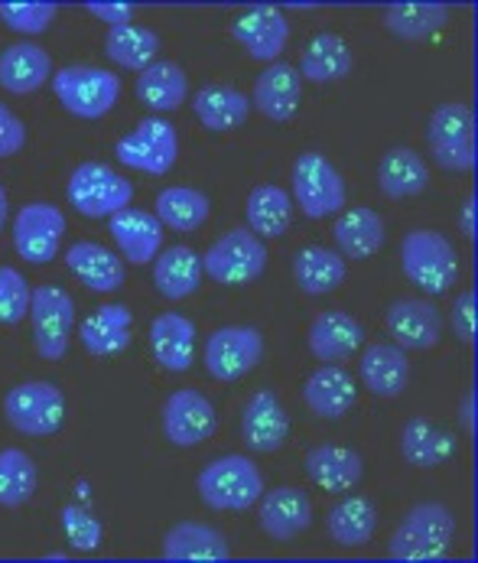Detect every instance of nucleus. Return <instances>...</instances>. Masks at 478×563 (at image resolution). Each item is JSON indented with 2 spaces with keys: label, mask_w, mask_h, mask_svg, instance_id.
<instances>
[{
  "label": "nucleus",
  "mask_w": 478,
  "mask_h": 563,
  "mask_svg": "<svg viewBox=\"0 0 478 563\" xmlns=\"http://www.w3.org/2000/svg\"><path fill=\"white\" fill-rule=\"evenodd\" d=\"M456 534V518L440 501H420L407 511V518L398 525L388 558L400 563H430L443 561Z\"/></svg>",
  "instance_id": "nucleus-1"
},
{
  "label": "nucleus",
  "mask_w": 478,
  "mask_h": 563,
  "mask_svg": "<svg viewBox=\"0 0 478 563\" xmlns=\"http://www.w3.org/2000/svg\"><path fill=\"white\" fill-rule=\"evenodd\" d=\"M400 264H403L407 280L416 284L430 297L446 294L459 277L456 247L449 244V239H443L440 232H430V229H416V232L403 235Z\"/></svg>",
  "instance_id": "nucleus-2"
},
{
  "label": "nucleus",
  "mask_w": 478,
  "mask_h": 563,
  "mask_svg": "<svg viewBox=\"0 0 478 563\" xmlns=\"http://www.w3.org/2000/svg\"><path fill=\"white\" fill-rule=\"evenodd\" d=\"M264 492V476L247 456H222L199 473V498L219 511H244Z\"/></svg>",
  "instance_id": "nucleus-3"
},
{
  "label": "nucleus",
  "mask_w": 478,
  "mask_h": 563,
  "mask_svg": "<svg viewBox=\"0 0 478 563\" xmlns=\"http://www.w3.org/2000/svg\"><path fill=\"white\" fill-rule=\"evenodd\" d=\"M433 161L446 169L466 173L476 166V111L463 101L440 104L426 124Z\"/></svg>",
  "instance_id": "nucleus-4"
},
{
  "label": "nucleus",
  "mask_w": 478,
  "mask_h": 563,
  "mask_svg": "<svg viewBox=\"0 0 478 563\" xmlns=\"http://www.w3.org/2000/svg\"><path fill=\"white\" fill-rule=\"evenodd\" d=\"M53 91L69 114L95 121V118H104L118 104L121 79L95 66H66L53 76Z\"/></svg>",
  "instance_id": "nucleus-5"
},
{
  "label": "nucleus",
  "mask_w": 478,
  "mask_h": 563,
  "mask_svg": "<svg viewBox=\"0 0 478 563\" xmlns=\"http://www.w3.org/2000/svg\"><path fill=\"white\" fill-rule=\"evenodd\" d=\"M69 202L88 219H111L134 202V186L104 163H81L69 179Z\"/></svg>",
  "instance_id": "nucleus-6"
},
{
  "label": "nucleus",
  "mask_w": 478,
  "mask_h": 563,
  "mask_svg": "<svg viewBox=\"0 0 478 563\" xmlns=\"http://www.w3.org/2000/svg\"><path fill=\"white\" fill-rule=\"evenodd\" d=\"M3 413L13 430L26 437H49L63 427L66 398L53 382H26L7 391Z\"/></svg>",
  "instance_id": "nucleus-7"
},
{
  "label": "nucleus",
  "mask_w": 478,
  "mask_h": 563,
  "mask_svg": "<svg viewBox=\"0 0 478 563\" xmlns=\"http://www.w3.org/2000/svg\"><path fill=\"white\" fill-rule=\"evenodd\" d=\"M30 320L36 352L46 362H59L69 349V335L76 325V300L56 284L36 287L30 297Z\"/></svg>",
  "instance_id": "nucleus-8"
},
{
  "label": "nucleus",
  "mask_w": 478,
  "mask_h": 563,
  "mask_svg": "<svg viewBox=\"0 0 478 563\" xmlns=\"http://www.w3.org/2000/svg\"><path fill=\"white\" fill-rule=\"evenodd\" d=\"M264 267H267V247L251 229H235L222 235L202 257V271L215 284H225V287L257 280Z\"/></svg>",
  "instance_id": "nucleus-9"
},
{
  "label": "nucleus",
  "mask_w": 478,
  "mask_h": 563,
  "mask_svg": "<svg viewBox=\"0 0 478 563\" xmlns=\"http://www.w3.org/2000/svg\"><path fill=\"white\" fill-rule=\"evenodd\" d=\"M293 206L310 219H325L345 206V179L322 154H300L293 163Z\"/></svg>",
  "instance_id": "nucleus-10"
},
{
  "label": "nucleus",
  "mask_w": 478,
  "mask_h": 563,
  "mask_svg": "<svg viewBox=\"0 0 478 563\" xmlns=\"http://www.w3.org/2000/svg\"><path fill=\"white\" fill-rule=\"evenodd\" d=\"M264 358V335L254 325H222L205 342V372L219 382H238Z\"/></svg>",
  "instance_id": "nucleus-11"
},
{
  "label": "nucleus",
  "mask_w": 478,
  "mask_h": 563,
  "mask_svg": "<svg viewBox=\"0 0 478 563\" xmlns=\"http://www.w3.org/2000/svg\"><path fill=\"white\" fill-rule=\"evenodd\" d=\"M118 161L131 169L151 173V176H163L173 169V163L179 157V137L176 128L163 118H144L127 137L118 141L114 147Z\"/></svg>",
  "instance_id": "nucleus-12"
},
{
  "label": "nucleus",
  "mask_w": 478,
  "mask_h": 563,
  "mask_svg": "<svg viewBox=\"0 0 478 563\" xmlns=\"http://www.w3.org/2000/svg\"><path fill=\"white\" fill-rule=\"evenodd\" d=\"M66 235V216L49 202H30L13 219V244L23 261L49 264Z\"/></svg>",
  "instance_id": "nucleus-13"
},
{
  "label": "nucleus",
  "mask_w": 478,
  "mask_h": 563,
  "mask_svg": "<svg viewBox=\"0 0 478 563\" xmlns=\"http://www.w3.org/2000/svg\"><path fill=\"white\" fill-rule=\"evenodd\" d=\"M219 427L215 407L205 395L182 388L173 391L163 404V433L173 446H199L205 443Z\"/></svg>",
  "instance_id": "nucleus-14"
},
{
  "label": "nucleus",
  "mask_w": 478,
  "mask_h": 563,
  "mask_svg": "<svg viewBox=\"0 0 478 563\" xmlns=\"http://www.w3.org/2000/svg\"><path fill=\"white\" fill-rule=\"evenodd\" d=\"M257 501H260L257 525L274 541H290L313 525V501L303 488L280 485L274 492H264Z\"/></svg>",
  "instance_id": "nucleus-15"
},
{
  "label": "nucleus",
  "mask_w": 478,
  "mask_h": 563,
  "mask_svg": "<svg viewBox=\"0 0 478 563\" xmlns=\"http://www.w3.org/2000/svg\"><path fill=\"white\" fill-rule=\"evenodd\" d=\"M290 437V413L274 391H257L241 410V440L257 453H274Z\"/></svg>",
  "instance_id": "nucleus-16"
},
{
  "label": "nucleus",
  "mask_w": 478,
  "mask_h": 563,
  "mask_svg": "<svg viewBox=\"0 0 478 563\" xmlns=\"http://www.w3.org/2000/svg\"><path fill=\"white\" fill-rule=\"evenodd\" d=\"M232 36L254 59L274 63L290 43V23L277 7H254L232 23Z\"/></svg>",
  "instance_id": "nucleus-17"
},
{
  "label": "nucleus",
  "mask_w": 478,
  "mask_h": 563,
  "mask_svg": "<svg viewBox=\"0 0 478 563\" xmlns=\"http://www.w3.org/2000/svg\"><path fill=\"white\" fill-rule=\"evenodd\" d=\"M307 342H310L313 358L325 362V365L348 362L362 349V342H365V325L355 317L342 313V310H325L310 325Z\"/></svg>",
  "instance_id": "nucleus-18"
},
{
  "label": "nucleus",
  "mask_w": 478,
  "mask_h": 563,
  "mask_svg": "<svg viewBox=\"0 0 478 563\" xmlns=\"http://www.w3.org/2000/svg\"><path fill=\"white\" fill-rule=\"evenodd\" d=\"M108 232L118 242L121 254L131 264H151L157 261L159 247H163V225L157 216L144 212V209H121L108 219Z\"/></svg>",
  "instance_id": "nucleus-19"
},
{
  "label": "nucleus",
  "mask_w": 478,
  "mask_h": 563,
  "mask_svg": "<svg viewBox=\"0 0 478 563\" xmlns=\"http://www.w3.org/2000/svg\"><path fill=\"white\" fill-rule=\"evenodd\" d=\"M388 332L394 335L400 349H433L443 335V317L436 310V303L430 300H410L403 297L398 303H391L388 310Z\"/></svg>",
  "instance_id": "nucleus-20"
},
{
  "label": "nucleus",
  "mask_w": 478,
  "mask_h": 563,
  "mask_svg": "<svg viewBox=\"0 0 478 563\" xmlns=\"http://www.w3.org/2000/svg\"><path fill=\"white\" fill-rule=\"evenodd\" d=\"M300 95H303V79L293 66L287 63H270L260 79L254 81V104L264 118L287 124L293 121L297 108H300Z\"/></svg>",
  "instance_id": "nucleus-21"
},
{
  "label": "nucleus",
  "mask_w": 478,
  "mask_h": 563,
  "mask_svg": "<svg viewBox=\"0 0 478 563\" xmlns=\"http://www.w3.org/2000/svg\"><path fill=\"white\" fill-rule=\"evenodd\" d=\"M163 558L166 561H229L232 558V544L229 538L212 528V525H199V521H182L173 525L163 538Z\"/></svg>",
  "instance_id": "nucleus-22"
},
{
  "label": "nucleus",
  "mask_w": 478,
  "mask_h": 563,
  "mask_svg": "<svg viewBox=\"0 0 478 563\" xmlns=\"http://www.w3.org/2000/svg\"><path fill=\"white\" fill-rule=\"evenodd\" d=\"M358 375L375 398H398L410 382L407 352L400 345H388V342L368 345L358 362Z\"/></svg>",
  "instance_id": "nucleus-23"
},
{
  "label": "nucleus",
  "mask_w": 478,
  "mask_h": 563,
  "mask_svg": "<svg viewBox=\"0 0 478 563\" xmlns=\"http://www.w3.org/2000/svg\"><path fill=\"white\" fill-rule=\"evenodd\" d=\"M134 335V317L127 307L111 303V307H98L88 320L81 322L79 339L85 352L98 355V358H111L121 355L131 345Z\"/></svg>",
  "instance_id": "nucleus-24"
},
{
  "label": "nucleus",
  "mask_w": 478,
  "mask_h": 563,
  "mask_svg": "<svg viewBox=\"0 0 478 563\" xmlns=\"http://www.w3.org/2000/svg\"><path fill=\"white\" fill-rule=\"evenodd\" d=\"M303 398H307V407H310L316 417L338 420V417H345V413L355 407L358 388H355V378H352L342 365H322V368H316V372L307 378Z\"/></svg>",
  "instance_id": "nucleus-25"
},
{
  "label": "nucleus",
  "mask_w": 478,
  "mask_h": 563,
  "mask_svg": "<svg viewBox=\"0 0 478 563\" xmlns=\"http://www.w3.org/2000/svg\"><path fill=\"white\" fill-rule=\"evenodd\" d=\"M53 79V59L36 43H13L0 53V85L13 95H30Z\"/></svg>",
  "instance_id": "nucleus-26"
},
{
  "label": "nucleus",
  "mask_w": 478,
  "mask_h": 563,
  "mask_svg": "<svg viewBox=\"0 0 478 563\" xmlns=\"http://www.w3.org/2000/svg\"><path fill=\"white\" fill-rule=\"evenodd\" d=\"M69 271L95 294H114L124 284V261L95 242H76L66 251Z\"/></svg>",
  "instance_id": "nucleus-27"
},
{
  "label": "nucleus",
  "mask_w": 478,
  "mask_h": 563,
  "mask_svg": "<svg viewBox=\"0 0 478 563\" xmlns=\"http://www.w3.org/2000/svg\"><path fill=\"white\" fill-rule=\"evenodd\" d=\"M307 476L322 492H348L362 483L365 476V460L362 453L348 446H316L307 453Z\"/></svg>",
  "instance_id": "nucleus-28"
},
{
  "label": "nucleus",
  "mask_w": 478,
  "mask_h": 563,
  "mask_svg": "<svg viewBox=\"0 0 478 563\" xmlns=\"http://www.w3.org/2000/svg\"><path fill=\"white\" fill-rule=\"evenodd\" d=\"M332 239L338 244L342 257L365 261V257L378 254L381 244H385V219L368 206L348 209V212L338 216V222L332 229Z\"/></svg>",
  "instance_id": "nucleus-29"
},
{
  "label": "nucleus",
  "mask_w": 478,
  "mask_h": 563,
  "mask_svg": "<svg viewBox=\"0 0 478 563\" xmlns=\"http://www.w3.org/2000/svg\"><path fill=\"white\" fill-rule=\"evenodd\" d=\"M151 349L166 372H186L196 355V325L179 313H163L151 322Z\"/></svg>",
  "instance_id": "nucleus-30"
},
{
  "label": "nucleus",
  "mask_w": 478,
  "mask_h": 563,
  "mask_svg": "<svg viewBox=\"0 0 478 563\" xmlns=\"http://www.w3.org/2000/svg\"><path fill=\"white\" fill-rule=\"evenodd\" d=\"M202 257L186 247V244H176V247H166L157 254V264H154V284L166 300H182V297H192L202 284Z\"/></svg>",
  "instance_id": "nucleus-31"
},
{
  "label": "nucleus",
  "mask_w": 478,
  "mask_h": 563,
  "mask_svg": "<svg viewBox=\"0 0 478 563\" xmlns=\"http://www.w3.org/2000/svg\"><path fill=\"white\" fill-rule=\"evenodd\" d=\"M400 453L416 470L443 466L456 453V440L449 430L430 423V420H410L400 433Z\"/></svg>",
  "instance_id": "nucleus-32"
},
{
  "label": "nucleus",
  "mask_w": 478,
  "mask_h": 563,
  "mask_svg": "<svg viewBox=\"0 0 478 563\" xmlns=\"http://www.w3.org/2000/svg\"><path fill=\"white\" fill-rule=\"evenodd\" d=\"M244 212H247V229L257 239H277L293 222V199L287 196V189L264 183V186L251 189Z\"/></svg>",
  "instance_id": "nucleus-33"
},
{
  "label": "nucleus",
  "mask_w": 478,
  "mask_h": 563,
  "mask_svg": "<svg viewBox=\"0 0 478 563\" xmlns=\"http://www.w3.org/2000/svg\"><path fill=\"white\" fill-rule=\"evenodd\" d=\"M430 183V169L423 157L410 147H394L378 163V186L388 199H410L420 196Z\"/></svg>",
  "instance_id": "nucleus-34"
},
{
  "label": "nucleus",
  "mask_w": 478,
  "mask_h": 563,
  "mask_svg": "<svg viewBox=\"0 0 478 563\" xmlns=\"http://www.w3.org/2000/svg\"><path fill=\"white\" fill-rule=\"evenodd\" d=\"M293 280L310 297L332 294L345 280V257L338 251H332V247H316V244L303 247L293 257Z\"/></svg>",
  "instance_id": "nucleus-35"
},
{
  "label": "nucleus",
  "mask_w": 478,
  "mask_h": 563,
  "mask_svg": "<svg viewBox=\"0 0 478 563\" xmlns=\"http://www.w3.org/2000/svg\"><path fill=\"white\" fill-rule=\"evenodd\" d=\"M212 212V202L205 192L189 189V186H169L157 196L159 225L173 232H199Z\"/></svg>",
  "instance_id": "nucleus-36"
},
{
  "label": "nucleus",
  "mask_w": 478,
  "mask_h": 563,
  "mask_svg": "<svg viewBox=\"0 0 478 563\" xmlns=\"http://www.w3.org/2000/svg\"><path fill=\"white\" fill-rule=\"evenodd\" d=\"M192 111L196 118L202 121V128L209 131H235L247 121V111H251V101L235 91V88H225V85H212V88H202L196 98H192Z\"/></svg>",
  "instance_id": "nucleus-37"
},
{
  "label": "nucleus",
  "mask_w": 478,
  "mask_h": 563,
  "mask_svg": "<svg viewBox=\"0 0 478 563\" xmlns=\"http://www.w3.org/2000/svg\"><path fill=\"white\" fill-rule=\"evenodd\" d=\"M352 73V49L342 36L335 33H319L313 43L303 49V63H300V79L316 81H338Z\"/></svg>",
  "instance_id": "nucleus-38"
},
{
  "label": "nucleus",
  "mask_w": 478,
  "mask_h": 563,
  "mask_svg": "<svg viewBox=\"0 0 478 563\" xmlns=\"http://www.w3.org/2000/svg\"><path fill=\"white\" fill-rule=\"evenodd\" d=\"M375 505L362 495H348L329 511V534L338 548H365L375 534Z\"/></svg>",
  "instance_id": "nucleus-39"
},
{
  "label": "nucleus",
  "mask_w": 478,
  "mask_h": 563,
  "mask_svg": "<svg viewBox=\"0 0 478 563\" xmlns=\"http://www.w3.org/2000/svg\"><path fill=\"white\" fill-rule=\"evenodd\" d=\"M449 23V7L443 3H394L385 10V26L407 43H423Z\"/></svg>",
  "instance_id": "nucleus-40"
},
{
  "label": "nucleus",
  "mask_w": 478,
  "mask_h": 563,
  "mask_svg": "<svg viewBox=\"0 0 478 563\" xmlns=\"http://www.w3.org/2000/svg\"><path fill=\"white\" fill-rule=\"evenodd\" d=\"M134 91L151 111H176L189 95V79L176 63H154L141 73Z\"/></svg>",
  "instance_id": "nucleus-41"
},
{
  "label": "nucleus",
  "mask_w": 478,
  "mask_h": 563,
  "mask_svg": "<svg viewBox=\"0 0 478 563\" xmlns=\"http://www.w3.org/2000/svg\"><path fill=\"white\" fill-rule=\"evenodd\" d=\"M104 53H108L118 66L134 69V73H144L147 66L157 63L159 36L154 30L134 26V23L114 26V30H108V36H104Z\"/></svg>",
  "instance_id": "nucleus-42"
},
{
  "label": "nucleus",
  "mask_w": 478,
  "mask_h": 563,
  "mask_svg": "<svg viewBox=\"0 0 478 563\" xmlns=\"http://www.w3.org/2000/svg\"><path fill=\"white\" fill-rule=\"evenodd\" d=\"M33 492H36V463L16 446L0 450V505L20 508L33 498Z\"/></svg>",
  "instance_id": "nucleus-43"
},
{
  "label": "nucleus",
  "mask_w": 478,
  "mask_h": 563,
  "mask_svg": "<svg viewBox=\"0 0 478 563\" xmlns=\"http://www.w3.org/2000/svg\"><path fill=\"white\" fill-rule=\"evenodd\" d=\"M30 284L16 267H0V322L3 325H16L26 320L30 313Z\"/></svg>",
  "instance_id": "nucleus-44"
},
{
  "label": "nucleus",
  "mask_w": 478,
  "mask_h": 563,
  "mask_svg": "<svg viewBox=\"0 0 478 563\" xmlns=\"http://www.w3.org/2000/svg\"><path fill=\"white\" fill-rule=\"evenodd\" d=\"M56 13H59L56 3H0V20L13 33H23V36L46 33Z\"/></svg>",
  "instance_id": "nucleus-45"
},
{
  "label": "nucleus",
  "mask_w": 478,
  "mask_h": 563,
  "mask_svg": "<svg viewBox=\"0 0 478 563\" xmlns=\"http://www.w3.org/2000/svg\"><path fill=\"white\" fill-rule=\"evenodd\" d=\"M63 528H66V538H69V544L76 551H98V544L104 541L101 521L81 505H66L63 508Z\"/></svg>",
  "instance_id": "nucleus-46"
},
{
  "label": "nucleus",
  "mask_w": 478,
  "mask_h": 563,
  "mask_svg": "<svg viewBox=\"0 0 478 563\" xmlns=\"http://www.w3.org/2000/svg\"><path fill=\"white\" fill-rule=\"evenodd\" d=\"M449 322H453V332L459 342H469V345L476 342V290L473 287L456 297Z\"/></svg>",
  "instance_id": "nucleus-47"
},
{
  "label": "nucleus",
  "mask_w": 478,
  "mask_h": 563,
  "mask_svg": "<svg viewBox=\"0 0 478 563\" xmlns=\"http://www.w3.org/2000/svg\"><path fill=\"white\" fill-rule=\"evenodd\" d=\"M23 144H26V128H23V121L0 101V161L20 154Z\"/></svg>",
  "instance_id": "nucleus-48"
},
{
  "label": "nucleus",
  "mask_w": 478,
  "mask_h": 563,
  "mask_svg": "<svg viewBox=\"0 0 478 563\" xmlns=\"http://www.w3.org/2000/svg\"><path fill=\"white\" fill-rule=\"evenodd\" d=\"M88 13L98 16L101 23H108V30L127 26L134 20V7L131 3H88Z\"/></svg>",
  "instance_id": "nucleus-49"
},
{
  "label": "nucleus",
  "mask_w": 478,
  "mask_h": 563,
  "mask_svg": "<svg viewBox=\"0 0 478 563\" xmlns=\"http://www.w3.org/2000/svg\"><path fill=\"white\" fill-rule=\"evenodd\" d=\"M459 420H463L466 433L476 437V388H469V391L463 395V413H459Z\"/></svg>",
  "instance_id": "nucleus-50"
},
{
  "label": "nucleus",
  "mask_w": 478,
  "mask_h": 563,
  "mask_svg": "<svg viewBox=\"0 0 478 563\" xmlns=\"http://www.w3.org/2000/svg\"><path fill=\"white\" fill-rule=\"evenodd\" d=\"M463 235L473 242L476 239V196H469L463 202Z\"/></svg>",
  "instance_id": "nucleus-51"
},
{
  "label": "nucleus",
  "mask_w": 478,
  "mask_h": 563,
  "mask_svg": "<svg viewBox=\"0 0 478 563\" xmlns=\"http://www.w3.org/2000/svg\"><path fill=\"white\" fill-rule=\"evenodd\" d=\"M3 225H7V189L0 186V232H3Z\"/></svg>",
  "instance_id": "nucleus-52"
}]
</instances>
